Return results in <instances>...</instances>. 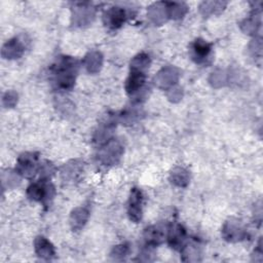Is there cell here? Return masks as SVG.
I'll use <instances>...</instances> for the list:
<instances>
[{
  "label": "cell",
  "mask_w": 263,
  "mask_h": 263,
  "mask_svg": "<svg viewBox=\"0 0 263 263\" xmlns=\"http://www.w3.org/2000/svg\"><path fill=\"white\" fill-rule=\"evenodd\" d=\"M77 64L71 58H62L51 67L54 83L61 88H70L75 80Z\"/></svg>",
  "instance_id": "cell-1"
},
{
  "label": "cell",
  "mask_w": 263,
  "mask_h": 263,
  "mask_svg": "<svg viewBox=\"0 0 263 263\" xmlns=\"http://www.w3.org/2000/svg\"><path fill=\"white\" fill-rule=\"evenodd\" d=\"M53 187L44 181H40L32 184L28 188V195L31 199L37 201H45L48 200V197H51Z\"/></svg>",
  "instance_id": "cell-2"
},
{
  "label": "cell",
  "mask_w": 263,
  "mask_h": 263,
  "mask_svg": "<svg viewBox=\"0 0 263 263\" xmlns=\"http://www.w3.org/2000/svg\"><path fill=\"white\" fill-rule=\"evenodd\" d=\"M142 201L143 196L141 191L137 188H133L128 200V215L134 222H138L142 218Z\"/></svg>",
  "instance_id": "cell-3"
},
{
  "label": "cell",
  "mask_w": 263,
  "mask_h": 263,
  "mask_svg": "<svg viewBox=\"0 0 263 263\" xmlns=\"http://www.w3.org/2000/svg\"><path fill=\"white\" fill-rule=\"evenodd\" d=\"M168 242L172 246V248L176 250H181L184 246L185 239H186V232L184 228L177 224L170 228L168 230V236H167Z\"/></svg>",
  "instance_id": "cell-4"
},
{
  "label": "cell",
  "mask_w": 263,
  "mask_h": 263,
  "mask_svg": "<svg viewBox=\"0 0 263 263\" xmlns=\"http://www.w3.org/2000/svg\"><path fill=\"white\" fill-rule=\"evenodd\" d=\"M36 160H37V156L33 153L23 154L18 158V164H17L18 172L26 177L34 174Z\"/></svg>",
  "instance_id": "cell-5"
},
{
  "label": "cell",
  "mask_w": 263,
  "mask_h": 263,
  "mask_svg": "<svg viewBox=\"0 0 263 263\" xmlns=\"http://www.w3.org/2000/svg\"><path fill=\"white\" fill-rule=\"evenodd\" d=\"M210 51L211 45L201 39L195 40L191 46V57L196 63H201L202 61H204V59H206V57L209 55Z\"/></svg>",
  "instance_id": "cell-6"
},
{
  "label": "cell",
  "mask_w": 263,
  "mask_h": 263,
  "mask_svg": "<svg viewBox=\"0 0 263 263\" xmlns=\"http://www.w3.org/2000/svg\"><path fill=\"white\" fill-rule=\"evenodd\" d=\"M35 248H36V252L38 254V256L45 258V259H49L54 255V250L52 245L46 240L44 237H38L35 241Z\"/></svg>",
  "instance_id": "cell-7"
},
{
  "label": "cell",
  "mask_w": 263,
  "mask_h": 263,
  "mask_svg": "<svg viewBox=\"0 0 263 263\" xmlns=\"http://www.w3.org/2000/svg\"><path fill=\"white\" fill-rule=\"evenodd\" d=\"M106 17L108 18V26L115 29L121 26V24L124 21V11L122 9H119L118 7H115L108 11L106 14Z\"/></svg>",
  "instance_id": "cell-8"
},
{
  "label": "cell",
  "mask_w": 263,
  "mask_h": 263,
  "mask_svg": "<svg viewBox=\"0 0 263 263\" xmlns=\"http://www.w3.org/2000/svg\"><path fill=\"white\" fill-rule=\"evenodd\" d=\"M145 237L149 245H158L163 239V232L157 226H151L146 229Z\"/></svg>",
  "instance_id": "cell-9"
},
{
  "label": "cell",
  "mask_w": 263,
  "mask_h": 263,
  "mask_svg": "<svg viewBox=\"0 0 263 263\" xmlns=\"http://www.w3.org/2000/svg\"><path fill=\"white\" fill-rule=\"evenodd\" d=\"M87 219V211L84 209H77L72 214V224L74 228H81Z\"/></svg>",
  "instance_id": "cell-10"
},
{
  "label": "cell",
  "mask_w": 263,
  "mask_h": 263,
  "mask_svg": "<svg viewBox=\"0 0 263 263\" xmlns=\"http://www.w3.org/2000/svg\"><path fill=\"white\" fill-rule=\"evenodd\" d=\"M17 40L16 39H13V40H10L6 46L8 47V54L7 57H10V58H16L18 57V54L22 52V46L18 42H16Z\"/></svg>",
  "instance_id": "cell-11"
}]
</instances>
